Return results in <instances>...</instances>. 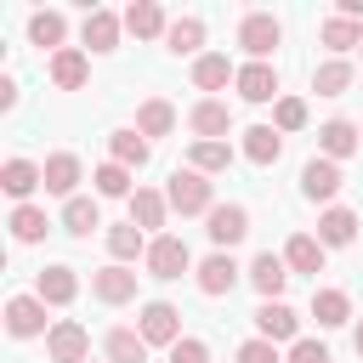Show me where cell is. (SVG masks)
<instances>
[{
	"mask_svg": "<svg viewBox=\"0 0 363 363\" xmlns=\"http://www.w3.org/2000/svg\"><path fill=\"white\" fill-rule=\"evenodd\" d=\"M164 199H170V210H182V216H210L216 210V193H210V182H204V170H170V187H164Z\"/></svg>",
	"mask_w": 363,
	"mask_h": 363,
	"instance_id": "1",
	"label": "cell"
},
{
	"mask_svg": "<svg viewBox=\"0 0 363 363\" xmlns=\"http://www.w3.org/2000/svg\"><path fill=\"white\" fill-rule=\"evenodd\" d=\"M142 267H147V278H182L187 267H193V255H187V244L176 238V233H159L153 244H147V255H142Z\"/></svg>",
	"mask_w": 363,
	"mask_h": 363,
	"instance_id": "2",
	"label": "cell"
},
{
	"mask_svg": "<svg viewBox=\"0 0 363 363\" xmlns=\"http://www.w3.org/2000/svg\"><path fill=\"white\" fill-rule=\"evenodd\" d=\"M278 40H284V23H278L272 11H250V17L238 23V45L250 51V62H267Z\"/></svg>",
	"mask_w": 363,
	"mask_h": 363,
	"instance_id": "3",
	"label": "cell"
},
{
	"mask_svg": "<svg viewBox=\"0 0 363 363\" xmlns=\"http://www.w3.org/2000/svg\"><path fill=\"white\" fill-rule=\"evenodd\" d=\"M187 125H193V142H227L233 108H227L221 96H199V102L187 108Z\"/></svg>",
	"mask_w": 363,
	"mask_h": 363,
	"instance_id": "4",
	"label": "cell"
},
{
	"mask_svg": "<svg viewBox=\"0 0 363 363\" xmlns=\"http://www.w3.org/2000/svg\"><path fill=\"white\" fill-rule=\"evenodd\" d=\"M136 335H142L147 346H176V340H182V312H176L170 301H147L142 318H136Z\"/></svg>",
	"mask_w": 363,
	"mask_h": 363,
	"instance_id": "5",
	"label": "cell"
},
{
	"mask_svg": "<svg viewBox=\"0 0 363 363\" xmlns=\"http://www.w3.org/2000/svg\"><path fill=\"white\" fill-rule=\"evenodd\" d=\"M193 284H199V295L221 301V295H233V284H238V261H233L227 250H216V255H204V261L193 267Z\"/></svg>",
	"mask_w": 363,
	"mask_h": 363,
	"instance_id": "6",
	"label": "cell"
},
{
	"mask_svg": "<svg viewBox=\"0 0 363 363\" xmlns=\"http://www.w3.org/2000/svg\"><path fill=\"white\" fill-rule=\"evenodd\" d=\"M91 295H96L102 306H125V301H136V272L119 267V261H108V267L91 272Z\"/></svg>",
	"mask_w": 363,
	"mask_h": 363,
	"instance_id": "7",
	"label": "cell"
},
{
	"mask_svg": "<svg viewBox=\"0 0 363 363\" xmlns=\"http://www.w3.org/2000/svg\"><path fill=\"white\" fill-rule=\"evenodd\" d=\"M204 221H210L204 233H210L216 250H233V244H244V233H250V210H244V204H216Z\"/></svg>",
	"mask_w": 363,
	"mask_h": 363,
	"instance_id": "8",
	"label": "cell"
},
{
	"mask_svg": "<svg viewBox=\"0 0 363 363\" xmlns=\"http://www.w3.org/2000/svg\"><path fill=\"white\" fill-rule=\"evenodd\" d=\"M6 329H11L17 340L51 335V329H45V301H40V295H11V301H6Z\"/></svg>",
	"mask_w": 363,
	"mask_h": 363,
	"instance_id": "9",
	"label": "cell"
},
{
	"mask_svg": "<svg viewBox=\"0 0 363 363\" xmlns=\"http://www.w3.org/2000/svg\"><path fill=\"white\" fill-rule=\"evenodd\" d=\"M255 329H261V340H272V346H278V340H289V346L301 340V318H295V306H284V301H261V306H255Z\"/></svg>",
	"mask_w": 363,
	"mask_h": 363,
	"instance_id": "10",
	"label": "cell"
},
{
	"mask_svg": "<svg viewBox=\"0 0 363 363\" xmlns=\"http://www.w3.org/2000/svg\"><path fill=\"white\" fill-rule=\"evenodd\" d=\"M45 352H51V363H85V352H91V335H85V323H74V318L51 323V335H45Z\"/></svg>",
	"mask_w": 363,
	"mask_h": 363,
	"instance_id": "11",
	"label": "cell"
},
{
	"mask_svg": "<svg viewBox=\"0 0 363 363\" xmlns=\"http://www.w3.org/2000/svg\"><path fill=\"white\" fill-rule=\"evenodd\" d=\"M250 284H255V295H261V301H284L289 261H284V255H272V250H261V255L250 261Z\"/></svg>",
	"mask_w": 363,
	"mask_h": 363,
	"instance_id": "12",
	"label": "cell"
},
{
	"mask_svg": "<svg viewBox=\"0 0 363 363\" xmlns=\"http://www.w3.org/2000/svg\"><path fill=\"white\" fill-rule=\"evenodd\" d=\"M340 164L335 159H306V170H301V193L312 199V204H329L335 193H340Z\"/></svg>",
	"mask_w": 363,
	"mask_h": 363,
	"instance_id": "13",
	"label": "cell"
},
{
	"mask_svg": "<svg viewBox=\"0 0 363 363\" xmlns=\"http://www.w3.org/2000/svg\"><path fill=\"white\" fill-rule=\"evenodd\" d=\"M233 85H238L244 102H278V68L272 62H244Z\"/></svg>",
	"mask_w": 363,
	"mask_h": 363,
	"instance_id": "14",
	"label": "cell"
},
{
	"mask_svg": "<svg viewBox=\"0 0 363 363\" xmlns=\"http://www.w3.org/2000/svg\"><path fill=\"white\" fill-rule=\"evenodd\" d=\"M318 147H323V159H352L357 147H363V130L352 125V119H329V125H318Z\"/></svg>",
	"mask_w": 363,
	"mask_h": 363,
	"instance_id": "15",
	"label": "cell"
},
{
	"mask_svg": "<svg viewBox=\"0 0 363 363\" xmlns=\"http://www.w3.org/2000/svg\"><path fill=\"white\" fill-rule=\"evenodd\" d=\"M40 170H45V193H57V199H79V193H74V187H79V176H85L79 153H51Z\"/></svg>",
	"mask_w": 363,
	"mask_h": 363,
	"instance_id": "16",
	"label": "cell"
},
{
	"mask_svg": "<svg viewBox=\"0 0 363 363\" xmlns=\"http://www.w3.org/2000/svg\"><path fill=\"white\" fill-rule=\"evenodd\" d=\"M34 295H40L45 306H68V301L79 295V272H74V267H40Z\"/></svg>",
	"mask_w": 363,
	"mask_h": 363,
	"instance_id": "17",
	"label": "cell"
},
{
	"mask_svg": "<svg viewBox=\"0 0 363 363\" xmlns=\"http://www.w3.org/2000/svg\"><path fill=\"white\" fill-rule=\"evenodd\" d=\"M45 74H51V85H57V91H79V85H85V74H91V57H85L79 45H62V51L51 57V68H45Z\"/></svg>",
	"mask_w": 363,
	"mask_h": 363,
	"instance_id": "18",
	"label": "cell"
},
{
	"mask_svg": "<svg viewBox=\"0 0 363 363\" xmlns=\"http://www.w3.org/2000/svg\"><path fill=\"white\" fill-rule=\"evenodd\" d=\"M352 238H357V210L329 204V210L318 216V244H323V250H340V244H352Z\"/></svg>",
	"mask_w": 363,
	"mask_h": 363,
	"instance_id": "19",
	"label": "cell"
},
{
	"mask_svg": "<svg viewBox=\"0 0 363 363\" xmlns=\"http://www.w3.org/2000/svg\"><path fill=\"white\" fill-rule=\"evenodd\" d=\"M0 187H6L17 204H28V193H34V187H45V170H40L34 159H6V170H0Z\"/></svg>",
	"mask_w": 363,
	"mask_h": 363,
	"instance_id": "20",
	"label": "cell"
},
{
	"mask_svg": "<svg viewBox=\"0 0 363 363\" xmlns=\"http://www.w3.org/2000/svg\"><path fill=\"white\" fill-rule=\"evenodd\" d=\"M164 216H170V199H164V193H153V187H136V193H130V221H136L142 233H153V238H159Z\"/></svg>",
	"mask_w": 363,
	"mask_h": 363,
	"instance_id": "21",
	"label": "cell"
},
{
	"mask_svg": "<svg viewBox=\"0 0 363 363\" xmlns=\"http://www.w3.org/2000/svg\"><path fill=\"white\" fill-rule=\"evenodd\" d=\"M119 23H125V17H113V11H102V6H91L79 34H85V45H91V51H113V45H119Z\"/></svg>",
	"mask_w": 363,
	"mask_h": 363,
	"instance_id": "22",
	"label": "cell"
},
{
	"mask_svg": "<svg viewBox=\"0 0 363 363\" xmlns=\"http://www.w3.org/2000/svg\"><path fill=\"white\" fill-rule=\"evenodd\" d=\"M147 244H153V238H147L136 221H119V227H108V255H113L119 267H125V261H136V255H147Z\"/></svg>",
	"mask_w": 363,
	"mask_h": 363,
	"instance_id": "23",
	"label": "cell"
},
{
	"mask_svg": "<svg viewBox=\"0 0 363 363\" xmlns=\"http://www.w3.org/2000/svg\"><path fill=\"white\" fill-rule=\"evenodd\" d=\"M312 318H318V329H340L352 318V295L346 289H312Z\"/></svg>",
	"mask_w": 363,
	"mask_h": 363,
	"instance_id": "24",
	"label": "cell"
},
{
	"mask_svg": "<svg viewBox=\"0 0 363 363\" xmlns=\"http://www.w3.org/2000/svg\"><path fill=\"white\" fill-rule=\"evenodd\" d=\"M125 28H130L136 40H164V34H170V23H164V11H159L153 0H136V6L125 11Z\"/></svg>",
	"mask_w": 363,
	"mask_h": 363,
	"instance_id": "25",
	"label": "cell"
},
{
	"mask_svg": "<svg viewBox=\"0 0 363 363\" xmlns=\"http://www.w3.org/2000/svg\"><path fill=\"white\" fill-rule=\"evenodd\" d=\"M28 40H34V45H45V51L57 57V51H62V40H68V17H62V11H34V17H28Z\"/></svg>",
	"mask_w": 363,
	"mask_h": 363,
	"instance_id": "26",
	"label": "cell"
},
{
	"mask_svg": "<svg viewBox=\"0 0 363 363\" xmlns=\"http://www.w3.org/2000/svg\"><path fill=\"white\" fill-rule=\"evenodd\" d=\"M227 79H238V68H233L221 51H204V57H193V85H199V91H221Z\"/></svg>",
	"mask_w": 363,
	"mask_h": 363,
	"instance_id": "27",
	"label": "cell"
},
{
	"mask_svg": "<svg viewBox=\"0 0 363 363\" xmlns=\"http://www.w3.org/2000/svg\"><path fill=\"white\" fill-rule=\"evenodd\" d=\"M278 153H284V136L272 125H250L244 130V159L250 164H278Z\"/></svg>",
	"mask_w": 363,
	"mask_h": 363,
	"instance_id": "28",
	"label": "cell"
},
{
	"mask_svg": "<svg viewBox=\"0 0 363 363\" xmlns=\"http://www.w3.org/2000/svg\"><path fill=\"white\" fill-rule=\"evenodd\" d=\"M284 261H289V272H323V244L312 238V233H295L289 244H284Z\"/></svg>",
	"mask_w": 363,
	"mask_h": 363,
	"instance_id": "29",
	"label": "cell"
},
{
	"mask_svg": "<svg viewBox=\"0 0 363 363\" xmlns=\"http://www.w3.org/2000/svg\"><path fill=\"white\" fill-rule=\"evenodd\" d=\"M136 130H142V136H170V130H176V108H170L164 96H147V102L136 108Z\"/></svg>",
	"mask_w": 363,
	"mask_h": 363,
	"instance_id": "30",
	"label": "cell"
},
{
	"mask_svg": "<svg viewBox=\"0 0 363 363\" xmlns=\"http://www.w3.org/2000/svg\"><path fill=\"white\" fill-rule=\"evenodd\" d=\"M108 159L125 164V170L147 164V136H142V130H113V136H108Z\"/></svg>",
	"mask_w": 363,
	"mask_h": 363,
	"instance_id": "31",
	"label": "cell"
},
{
	"mask_svg": "<svg viewBox=\"0 0 363 363\" xmlns=\"http://www.w3.org/2000/svg\"><path fill=\"white\" fill-rule=\"evenodd\" d=\"M318 34H323V45H329L335 57H346L352 45H363V23H352V17H340V11H335V17H323V28H318Z\"/></svg>",
	"mask_w": 363,
	"mask_h": 363,
	"instance_id": "32",
	"label": "cell"
},
{
	"mask_svg": "<svg viewBox=\"0 0 363 363\" xmlns=\"http://www.w3.org/2000/svg\"><path fill=\"white\" fill-rule=\"evenodd\" d=\"M102 352H108V363H147V340L136 329H108Z\"/></svg>",
	"mask_w": 363,
	"mask_h": 363,
	"instance_id": "33",
	"label": "cell"
},
{
	"mask_svg": "<svg viewBox=\"0 0 363 363\" xmlns=\"http://www.w3.org/2000/svg\"><path fill=\"white\" fill-rule=\"evenodd\" d=\"M199 45H204V17H176V23H170V34H164V51L193 57Z\"/></svg>",
	"mask_w": 363,
	"mask_h": 363,
	"instance_id": "34",
	"label": "cell"
},
{
	"mask_svg": "<svg viewBox=\"0 0 363 363\" xmlns=\"http://www.w3.org/2000/svg\"><path fill=\"white\" fill-rule=\"evenodd\" d=\"M62 227H68L74 238H91V233L102 227V210H96V199H68V204H62Z\"/></svg>",
	"mask_w": 363,
	"mask_h": 363,
	"instance_id": "35",
	"label": "cell"
},
{
	"mask_svg": "<svg viewBox=\"0 0 363 363\" xmlns=\"http://www.w3.org/2000/svg\"><path fill=\"white\" fill-rule=\"evenodd\" d=\"M45 227H51V221H45L40 204H17V210H11V238H17V244H40Z\"/></svg>",
	"mask_w": 363,
	"mask_h": 363,
	"instance_id": "36",
	"label": "cell"
},
{
	"mask_svg": "<svg viewBox=\"0 0 363 363\" xmlns=\"http://www.w3.org/2000/svg\"><path fill=\"white\" fill-rule=\"evenodd\" d=\"M346 85H352V62H346V57H329V62L312 74V91H318V96H340Z\"/></svg>",
	"mask_w": 363,
	"mask_h": 363,
	"instance_id": "37",
	"label": "cell"
},
{
	"mask_svg": "<svg viewBox=\"0 0 363 363\" xmlns=\"http://www.w3.org/2000/svg\"><path fill=\"white\" fill-rule=\"evenodd\" d=\"M187 164H193V170H204V176H216V170H227V164H233V142H193Z\"/></svg>",
	"mask_w": 363,
	"mask_h": 363,
	"instance_id": "38",
	"label": "cell"
},
{
	"mask_svg": "<svg viewBox=\"0 0 363 363\" xmlns=\"http://www.w3.org/2000/svg\"><path fill=\"white\" fill-rule=\"evenodd\" d=\"M91 182H96V193H102V199H130V193H136V187H130V170H125V164H113V159H108Z\"/></svg>",
	"mask_w": 363,
	"mask_h": 363,
	"instance_id": "39",
	"label": "cell"
},
{
	"mask_svg": "<svg viewBox=\"0 0 363 363\" xmlns=\"http://www.w3.org/2000/svg\"><path fill=\"white\" fill-rule=\"evenodd\" d=\"M301 125H306V102L301 96H278L272 102V130L284 136V130H301Z\"/></svg>",
	"mask_w": 363,
	"mask_h": 363,
	"instance_id": "40",
	"label": "cell"
},
{
	"mask_svg": "<svg viewBox=\"0 0 363 363\" xmlns=\"http://www.w3.org/2000/svg\"><path fill=\"white\" fill-rule=\"evenodd\" d=\"M170 363H210V346H204L199 335H182V340L170 346Z\"/></svg>",
	"mask_w": 363,
	"mask_h": 363,
	"instance_id": "41",
	"label": "cell"
},
{
	"mask_svg": "<svg viewBox=\"0 0 363 363\" xmlns=\"http://www.w3.org/2000/svg\"><path fill=\"white\" fill-rule=\"evenodd\" d=\"M238 363H284V357H278V346H272V340H261V335H255V340H244V346H238Z\"/></svg>",
	"mask_w": 363,
	"mask_h": 363,
	"instance_id": "42",
	"label": "cell"
},
{
	"mask_svg": "<svg viewBox=\"0 0 363 363\" xmlns=\"http://www.w3.org/2000/svg\"><path fill=\"white\" fill-rule=\"evenodd\" d=\"M284 363H329V346H323V340H295Z\"/></svg>",
	"mask_w": 363,
	"mask_h": 363,
	"instance_id": "43",
	"label": "cell"
},
{
	"mask_svg": "<svg viewBox=\"0 0 363 363\" xmlns=\"http://www.w3.org/2000/svg\"><path fill=\"white\" fill-rule=\"evenodd\" d=\"M0 108H17V79H0Z\"/></svg>",
	"mask_w": 363,
	"mask_h": 363,
	"instance_id": "44",
	"label": "cell"
},
{
	"mask_svg": "<svg viewBox=\"0 0 363 363\" xmlns=\"http://www.w3.org/2000/svg\"><path fill=\"white\" fill-rule=\"evenodd\" d=\"M352 346H357V357H363V323H357V335H352Z\"/></svg>",
	"mask_w": 363,
	"mask_h": 363,
	"instance_id": "45",
	"label": "cell"
},
{
	"mask_svg": "<svg viewBox=\"0 0 363 363\" xmlns=\"http://www.w3.org/2000/svg\"><path fill=\"white\" fill-rule=\"evenodd\" d=\"M357 130H363V125H357Z\"/></svg>",
	"mask_w": 363,
	"mask_h": 363,
	"instance_id": "46",
	"label": "cell"
},
{
	"mask_svg": "<svg viewBox=\"0 0 363 363\" xmlns=\"http://www.w3.org/2000/svg\"><path fill=\"white\" fill-rule=\"evenodd\" d=\"M102 363H108V357H102Z\"/></svg>",
	"mask_w": 363,
	"mask_h": 363,
	"instance_id": "47",
	"label": "cell"
}]
</instances>
